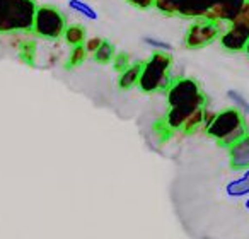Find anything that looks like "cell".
Here are the masks:
<instances>
[{
    "label": "cell",
    "mask_w": 249,
    "mask_h": 239,
    "mask_svg": "<svg viewBox=\"0 0 249 239\" xmlns=\"http://www.w3.org/2000/svg\"><path fill=\"white\" fill-rule=\"evenodd\" d=\"M249 41V0L242 11L229 22V28L220 35V45L227 52H244Z\"/></svg>",
    "instance_id": "cell-6"
},
{
    "label": "cell",
    "mask_w": 249,
    "mask_h": 239,
    "mask_svg": "<svg viewBox=\"0 0 249 239\" xmlns=\"http://www.w3.org/2000/svg\"><path fill=\"white\" fill-rule=\"evenodd\" d=\"M217 0H154V9L166 16L200 19L208 14Z\"/></svg>",
    "instance_id": "cell-5"
},
{
    "label": "cell",
    "mask_w": 249,
    "mask_h": 239,
    "mask_svg": "<svg viewBox=\"0 0 249 239\" xmlns=\"http://www.w3.org/2000/svg\"><path fill=\"white\" fill-rule=\"evenodd\" d=\"M171 65L173 60L166 52H156L145 63H142V74L139 87L143 92H162L171 86Z\"/></svg>",
    "instance_id": "cell-3"
},
{
    "label": "cell",
    "mask_w": 249,
    "mask_h": 239,
    "mask_svg": "<svg viewBox=\"0 0 249 239\" xmlns=\"http://www.w3.org/2000/svg\"><path fill=\"white\" fill-rule=\"evenodd\" d=\"M227 96H229V99L234 103V108H237L239 111H244V113H249V103L246 101V97L242 96L241 92H237V91H234V89H229Z\"/></svg>",
    "instance_id": "cell-17"
},
{
    "label": "cell",
    "mask_w": 249,
    "mask_h": 239,
    "mask_svg": "<svg viewBox=\"0 0 249 239\" xmlns=\"http://www.w3.org/2000/svg\"><path fill=\"white\" fill-rule=\"evenodd\" d=\"M69 7H70V11L84 16V18L89 19V21H97V18H99L96 9L87 4L86 0H69Z\"/></svg>",
    "instance_id": "cell-13"
},
{
    "label": "cell",
    "mask_w": 249,
    "mask_h": 239,
    "mask_svg": "<svg viewBox=\"0 0 249 239\" xmlns=\"http://www.w3.org/2000/svg\"><path fill=\"white\" fill-rule=\"evenodd\" d=\"M101 43H103V39H101V38H89V39H86V41H84V48H86L87 53H92V55H94V52L99 48Z\"/></svg>",
    "instance_id": "cell-21"
},
{
    "label": "cell",
    "mask_w": 249,
    "mask_h": 239,
    "mask_svg": "<svg viewBox=\"0 0 249 239\" xmlns=\"http://www.w3.org/2000/svg\"><path fill=\"white\" fill-rule=\"evenodd\" d=\"M207 133L222 147L229 149L248 133L244 114L237 108H229L220 113H215L213 120L207 125Z\"/></svg>",
    "instance_id": "cell-1"
},
{
    "label": "cell",
    "mask_w": 249,
    "mask_h": 239,
    "mask_svg": "<svg viewBox=\"0 0 249 239\" xmlns=\"http://www.w3.org/2000/svg\"><path fill=\"white\" fill-rule=\"evenodd\" d=\"M220 36V22L207 18H200L188 28L184 36V46L190 50H198L210 45Z\"/></svg>",
    "instance_id": "cell-8"
},
{
    "label": "cell",
    "mask_w": 249,
    "mask_h": 239,
    "mask_svg": "<svg viewBox=\"0 0 249 239\" xmlns=\"http://www.w3.org/2000/svg\"><path fill=\"white\" fill-rule=\"evenodd\" d=\"M65 29H67L65 18H63V14L56 7L41 5V7L36 9L33 31L38 36L46 39H56L65 33Z\"/></svg>",
    "instance_id": "cell-7"
},
{
    "label": "cell",
    "mask_w": 249,
    "mask_h": 239,
    "mask_svg": "<svg viewBox=\"0 0 249 239\" xmlns=\"http://www.w3.org/2000/svg\"><path fill=\"white\" fill-rule=\"evenodd\" d=\"M63 36H65V41L69 43V45H72V46L84 45V41L87 39L86 38V29H84V26H80V24L67 26Z\"/></svg>",
    "instance_id": "cell-14"
},
{
    "label": "cell",
    "mask_w": 249,
    "mask_h": 239,
    "mask_svg": "<svg viewBox=\"0 0 249 239\" xmlns=\"http://www.w3.org/2000/svg\"><path fill=\"white\" fill-rule=\"evenodd\" d=\"M36 9L33 0H0V33L31 31Z\"/></svg>",
    "instance_id": "cell-2"
},
{
    "label": "cell",
    "mask_w": 249,
    "mask_h": 239,
    "mask_svg": "<svg viewBox=\"0 0 249 239\" xmlns=\"http://www.w3.org/2000/svg\"><path fill=\"white\" fill-rule=\"evenodd\" d=\"M229 161L234 171L249 169V132L239 142L229 147Z\"/></svg>",
    "instance_id": "cell-10"
},
{
    "label": "cell",
    "mask_w": 249,
    "mask_h": 239,
    "mask_svg": "<svg viewBox=\"0 0 249 239\" xmlns=\"http://www.w3.org/2000/svg\"><path fill=\"white\" fill-rule=\"evenodd\" d=\"M246 208H248V210H249V198H248V200H246Z\"/></svg>",
    "instance_id": "cell-24"
},
{
    "label": "cell",
    "mask_w": 249,
    "mask_h": 239,
    "mask_svg": "<svg viewBox=\"0 0 249 239\" xmlns=\"http://www.w3.org/2000/svg\"><path fill=\"white\" fill-rule=\"evenodd\" d=\"M143 43H145L147 46H150V48H154L156 52L169 53L171 50H173V46H171L167 41H164V39H159V38H154V36H145V38H143Z\"/></svg>",
    "instance_id": "cell-18"
},
{
    "label": "cell",
    "mask_w": 249,
    "mask_h": 239,
    "mask_svg": "<svg viewBox=\"0 0 249 239\" xmlns=\"http://www.w3.org/2000/svg\"><path fill=\"white\" fill-rule=\"evenodd\" d=\"M114 55H116V50H114V46L111 45L109 41L103 39L101 46L96 50V52H94V60H96L97 63H109V62H113Z\"/></svg>",
    "instance_id": "cell-15"
},
{
    "label": "cell",
    "mask_w": 249,
    "mask_h": 239,
    "mask_svg": "<svg viewBox=\"0 0 249 239\" xmlns=\"http://www.w3.org/2000/svg\"><path fill=\"white\" fill-rule=\"evenodd\" d=\"M167 104L169 108H203L207 103V96L200 89L195 79H183L173 80L166 91Z\"/></svg>",
    "instance_id": "cell-4"
},
{
    "label": "cell",
    "mask_w": 249,
    "mask_h": 239,
    "mask_svg": "<svg viewBox=\"0 0 249 239\" xmlns=\"http://www.w3.org/2000/svg\"><path fill=\"white\" fill-rule=\"evenodd\" d=\"M248 0H217L213 4V7L208 11V14L205 16L207 19L217 22H231L235 19V16L242 11V7L246 5Z\"/></svg>",
    "instance_id": "cell-9"
},
{
    "label": "cell",
    "mask_w": 249,
    "mask_h": 239,
    "mask_svg": "<svg viewBox=\"0 0 249 239\" xmlns=\"http://www.w3.org/2000/svg\"><path fill=\"white\" fill-rule=\"evenodd\" d=\"M203 114H205V108H200L198 111H195V113L186 120V123H184L183 132L184 133H191V132H195L198 127L203 125Z\"/></svg>",
    "instance_id": "cell-16"
},
{
    "label": "cell",
    "mask_w": 249,
    "mask_h": 239,
    "mask_svg": "<svg viewBox=\"0 0 249 239\" xmlns=\"http://www.w3.org/2000/svg\"><path fill=\"white\" fill-rule=\"evenodd\" d=\"M140 74H142V63H133V65L126 67L123 72H120V79H118L120 89L128 91V89H132V87L139 86Z\"/></svg>",
    "instance_id": "cell-11"
},
{
    "label": "cell",
    "mask_w": 249,
    "mask_h": 239,
    "mask_svg": "<svg viewBox=\"0 0 249 239\" xmlns=\"http://www.w3.org/2000/svg\"><path fill=\"white\" fill-rule=\"evenodd\" d=\"M227 195L229 197H234V198H239V197H246L249 195V169L244 171L239 180H234L227 184Z\"/></svg>",
    "instance_id": "cell-12"
},
{
    "label": "cell",
    "mask_w": 249,
    "mask_h": 239,
    "mask_svg": "<svg viewBox=\"0 0 249 239\" xmlns=\"http://www.w3.org/2000/svg\"><path fill=\"white\" fill-rule=\"evenodd\" d=\"M87 56V52L84 48V45H79V46H73L72 52H70V58H69V65L70 67H77L86 60Z\"/></svg>",
    "instance_id": "cell-19"
},
{
    "label": "cell",
    "mask_w": 249,
    "mask_h": 239,
    "mask_svg": "<svg viewBox=\"0 0 249 239\" xmlns=\"http://www.w3.org/2000/svg\"><path fill=\"white\" fill-rule=\"evenodd\" d=\"M126 2L137 9H143V11L154 7V0H126Z\"/></svg>",
    "instance_id": "cell-22"
},
{
    "label": "cell",
    "mask_w": 249,
    "mask_h": 239,
    "mask_svg": "<svg viewBox=\"0 0 249 239\" xmlns=\"http://www.w3.org/2000/svg\"><path fill=\"white\" fill-rule=\"evenodd\" d=\"M113 65L118 72H123V70L128 67V55H126V53H116L113 58Z\"/></svg>",
    "instance_id": "cell-20"
},
{
    "label": "cell",
    "mask_w": 249,
    "mask_h": 239,
    "mask_svg": "<svg viewBox=\"0 0 249 239\" xmlns=\"http://www.w3.org/2000/svg\"><path fill=\"white\" fill-rule=\"evenodd\" d=\"M244 52H246V55L249 56V41H248V45H246V50H244Z\"/></svg>",
    "instance_id": "cell-23"
}]
</instances>
